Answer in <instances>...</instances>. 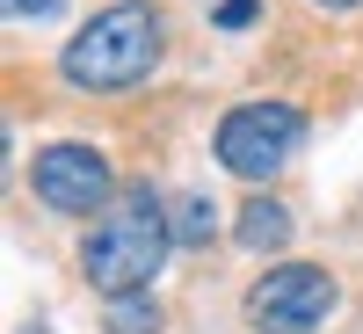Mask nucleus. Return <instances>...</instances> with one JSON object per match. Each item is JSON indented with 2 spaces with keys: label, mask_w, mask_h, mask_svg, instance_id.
<instances>
[{
  "label": "nucleus",
  "mask_w": 363,
  "mask_h": 334,
  "mask_svg": "<svg viewBox=\"0 0 363 334\" xmlns=\"http://www.w3.org/2000/svg\"><path fill=\"white\" fill-rule=\"evenodd\" d=\"M327 8H356V0H327Z\"/></svg>",
  "instance_id": "9b49d317"
},
{
  "label": "nucleus",
  "mask_w": 363,
  "mask_h": 334,
  "mask_svg": "<svg viewBox=\"0 0 363 334\" xmlns=\"http://www.w3.org/2000/svg\"><path fill=\"white\" fill-rule=\"evenodd\" d=\"M327 313H335V277L313 262H284L247 291V320L255 334H313Z\"/></svg>",
  "instance_id": "20e7f679"
},
{
  "label": "nucleus",
  "mask_w": 363,
  "mask_h": 334,
  "mask_svg": "<svg viewBox=\"0 0 363 334\" xmlns=\"http://www.w3.org/2000/svg\"><path fill=\"white\" fill-rule=\"evenodd\" d=\"M298 145H306V116L291 102H240L218 124V160L247 182H269L277 167H291Z\"/></svg>",
  "instance_id": "7ed1b4c3"
},
{
  "label": "nucleus",
  "mask_w": 363,
  "mask_h": 334,
  "mask_svg": "<svg viewBox=\"0 0 363 334\" xmlns=\"http://www.w3.org/2000/svg\"><path fill=\"white\" fill-rule=\"evenodd\" d=\"M174 247V218H167V204L153 189H124L109 204V218L87 233V247H80V269H87V284H95L102 298H145L160 277V262Z\"/></svg>",
  "instance_id": "f257e3e1"
},
{
  "label": "nucleus",
  "mask_w": 363,
  "mask_h": 334,
  "mask_svg": "<svg viewBox=\"0 0 363 334\" xmlns=\"http://www.w3.org/2000/svg\"><path fill=\"white\" fill-rule=\"evenodd\" d=\"M233 240L247 255H277L284 240H291V211L277 204V196H247L240 204V226H233Z\"/></svg>",
  "instance_id": "423d86ee"
},
{
  "label": "nucleus",
  "mask_w": 363,
  "mask_h": 334,
  "mask_svg": "<svg viewBox=\"0 0 363 334\" xmlns=\"http://www.w3.org/2000/svg\"><path fill=\"white\" fill-rule=\"evenodd\" d=\"M8 15H15V22H51L58 0H8Z\"/></svg>",
  "instance_id": "1a4fd4ad"
},
{
  "label": "nucleus",
  "mask_w": 363,
  "mask_h": 334,
  "mask_svg": "<svg viewBox=\"0 0 363 334\" xmlns=\"http://www.w3.org/2000/svg\"><path fill=\"white\" fill-rule=\"evenodd\" d=\"M218 22H225V29H247V22H255V0H225Z\"/></svg>",
  "instance_id": "9d476101"
},
{
  "label": "nucleus",
  "mask_w": 363,
  "mask_h": 334,
  "mask_svg": "<svg viewBox=\"0 0 363 334\" xmlns=\"http://www.w3.org/2000/svg\"><path fill=\"white\" fill-rule=\"evenodd\" d=\"M109 327L116 334H160V306L153 298H109Z\"/></svg>",
  "instance_id": "0eeeda50"
},
{
  "label": "nucleus",
  "mask_w": 363,
  "mask_h": 334,
  "mask_svg": "<svg viewBox=\"0 0 363 334\" xmlns=\"http://www.w3.org/2000/svg\"><path fill=\"white\" fill-rule=\"evenodd\" d=\"M160 37L167 29H160V15L145 8V0H116V8H102L66 51H58V66H66L73 87H131V80L153 73Z\"/></svg>",
  "instance_id": "f03ea898"
},
{
  "label": "nucleus",
  "mask_w": 363,
  "mask_h": 334,
  "mask_svg": "<svg viewBox=\"0 0 363 334\" xmlns=\"http://www.w3.org/2000/svg\"><path fill=\"white\" fill-rule=\"evenodd\" d=\"M211 226H218V211H211L203 196H189V204L174 211V240H182V247H203V240H211Z\"/></svg>",
  "instance_id": "6e6552de"
},
{
  "label": "nucleus",
  "mask_w": 363,
  "mask_h": 334,
  "mask_svg": "<svg viewBox=\"0 0 363 334\" xmlns=\"http://www.w3.org/2000/svg\"><path fill=\"white\" fill-rule=\"evenodd\" d=\"M29 182H37V196L51 211H95L109 196V160L95 153V145H44L37 167H29Z\"/></svg>",
  "instance_id": "39448f33"
}]
</instances>
